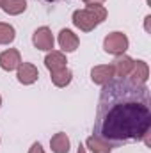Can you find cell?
Listing matches in <instances>:
<instances>
[{"label": "cell", "instance_id": "cell-1", "mask_svg": "<svg viewBox=\"0 0 151 153\" xmlns=\"http://www.w3.org/2000/svg\"><path fill=\"white\" fill-rule=\"evenodd\" d=\"M151 130V98L148 85H137L126 78H112L103 85L94 135L109 144L142 141Z\"/></svg>", "mask_w": 151, "mask_h": 153}, {"label": "cell", "instance_id": "cell-2", "mask_svg": "<svg viewBox=\"0 0 151 153\" xmlns=\"http://www.w3.org/2000/svg\"><path fill=\"white\" fill-rule=\"evenodd\" d=\"M105 20H107V9L105 5H100V4L87 5L85 9H78L73 13V25L76 29H80L82 32L94 30Z\"/></svg>", "mask_w": 151, "mask_h": 153}, {"label": "cell", "instance_id": "cell-3", "mask_svg": "<svg viewBox=\"0 0 151 153\" xmlns=\"http://www.w3.org/2000/svg\"><path fill=\"white\" fill-rule=\"evenodd\" d=\"M128 45L130 41L123 32H110L103 39V50L110 55H123L128 50Z\"/></svg>", "mask_w": 151, "mask_h": 153}, {"label": "cell", "instance_id": "cell-4", "mask_svg": "<svg viewBox=\"0 0 151 153\" xmlns=\"http://www.w3.org/2000/svg\"><path fill=\"white\" fill-rule=\"evenodd\" d=\"M53 43H55V39H53V34H52V30L48 27H39V29L34 30V34H32V45L38 50L50 52L53 48Z\"/></svg>", "mask_w": 151, "mask_h": 153}, {"label": "cell", "instance_id": "cell-5", "mask_svg": "<svg viewBox=\"0 0 151 153\" xmlns=\"http://www.w3.org/2000/svg\"><path fill=\"white\" fill-rule=\"evenodd\" d=\"M16 78H18L20 84H23V85H30V84L38 82L39 71H38V68H36L32 62H21V64L16 68Z\"/></svg>", "mask_w": 151, "mask_h": 153}, {"label": "cell", "instance_id": "cell-6", "mask_svg": "<svg viewBox=\"0 0 151 153\" xmlns=\"http://www.w3.org/2000/svg\"><path fill=\"white\" fill-rule=\"evenodd\" d=\"M21 64V55L16 48H7L0 53V68L4 71H14Z\"/></svg>", "mask_w": 151, "mask_h": 153}, {"label": "cell", "instance_id": "cell-7", "mask_svg": "<svg viewBox=\"0 0 151 153\" xmlns=\"http://www.w3.org/2000/svg\"><path fill=\"white\" fill-rule=\"evenodd\" d=\"M133 59L132 57H128V55H115V59H114V62L110 64L114 70V76H117V78H126V76L130 75V71H132V68H133Z\"/></svg>", "mask_w": 151, "mask_h": 153}, {"label": "cell", "instance_id": "cell-8", "mask_svg": "<svg viewBox=\"0 0 151 153\" xmlns=\"http://www.w3.org/2000/svg\"><path fill=\"white\" fill-rule=\"evenodd\" d=\"M128 76H130V82H133L137 85H146V82L150 78V66H148V62L146 61H135Z\"/></svg>", "mask_w": 151, "mask_h": 153}, {"label": "cell", "instance_id": "cell-9", "mask_svg": "<svg viewBox=\"0 0 151 153\" xmlns=\"http://www.w3.org/2000/svg\"><path fill=\"white\" fill-rule=\"evenodd\" d=\"M114 76V70L110 64H101V66H94L93 70H91V80L96 84V85H105V84H109Z\"/></svg>", "mask_w": 151, "mask_h": 153}, {"label": "cell", "instance_id": "cell-10", "mask_svg": "<svg viewBox=\"0 0 151 153\" xmlns=\"http://www.w3.org/2000/svg\"><path fill=\"white\" fill-rule=\"evenodd\" d=\"M78 45H80V39H78V36H76L73 30L62 29L59 32V46L62 48V52H66V53L75 52L76 48H78Z\"/></svg>", "mask_w": 151, "mask_h": 153}, {"label": "cell", "instance_id": "cell-11", "mask_svg": "<svg viewBox=\"0 0 151 153\" xmlns=\"http://www.w3.org/2000/svg\"><path fill=\"white\" fill-rule=\"evenodd\" d=\"M66 55L62 52H57V50H50L44 57V66L48 68V71H55V70H61V68H66Z\"/></svg>", "mask_w": 151, "mask_h": 153}, {"label": "cell", "instance_id": "cell-12", "mask_svg": "<svg viewBox=\"0 0 151 153\" xmlns=\"http://www.w3.org/2000/svg\"><path fill=\"white\" fill-rule=\"evenodd\" d=\"M50 148H52V152L53 153H70L71 143H70L68 134H64V132H57V134L50 139Z\"/></svg>", "mask_w": 151, "mask_h": 153}, {"label": "cell", "instance_id": "cell-13", "mask_svg": "<svg viewBox=\"0 0 151 153\" xmlns=\"http://www.w3.org/2000/svg\"><path fill=\"white\" fill-rule=\"evenodd\" d=\"M50 78H52V84H53L55 87H66V85L71 84L73 73H71V70L66 66V68H61V70L50 71Z\"/></svg>", "mask_w": 151, "mask_h": 153}, {"label": "cell", "instance_id": "cell-14", "mask_svg": "<svg viewBox=\"0 0 151 153\" xmlns=\"http://www.w3.org/2000/svg\"><path fill=\"white\" fill-rule=\"evenodd\" d=\"M85 148H89L91 153H110L112 152V144H109L107 141H103L98 135H91L85 141Z\"/></svg>", "mask_w": 151, "mask_h": 153}, {"label": "cell", "instance_id": "cell-15", "mask_svg": "<svg viewBox=\"0 0 151 153\" xmlns=\"http://www.w3.org/2000/svg\"><path fill=\"white\" fill-rule=\"evenodd\" d=\"M0 9L5 13V14H11V16H18L21 13L27 11V0H4Z\"/></svg>", "mask_w": 151, "mask_h": 153}, {"label": "cell", "instance_id": "cell-16", "mask_svg": "<svg viewBox=\"0 0 151 153\" xmlns=\"http://www.w3.org/2000/svg\"><path fill=\"white\" fill-rule=\"evenodd\" d=\"M16 38V30L13 25L0 22V45H11Z\"/></svg>", "mask_w": 151, "mask_h": 153}, {"label": "cell", "instance_id": "cell-17", "mask_svg": "<svg viewBox=\"0 0 151 153\" xmlns=\"http://www.w3.org/2000/svg\"><path fill=\"white\" fill-rule=\"evenodd\" d=\"M29 153H44V150H43L41 143H34V144L30 146V150H29Z\"/></svg>", "mask_w": 151, "mask_h": 153}, {"label": "cell", "instance_id": "cell-18", "mask_svg": "<svg viewBox=\"0 0 151 153\" xmlns=\"http://www.w3.org/2000/svg\"><path fill=\"white\" fill-rule=\"evenodd\" d=\"M150 22H151V16H150V14H148V16H146V18H144V29H146V32H151Z\"/></svg>", "mask_w": 151, "mask_h": 153}, {"label": "cell", "instance_id": "cell-19", "mask_svg": "<svg viewBox=\"0 0 151 153\" xmlns=\"http://www.w3.org/2000/svg\"><path fill=\"white\" fill-rule=\"evenodd\" d=\"M103 2H105V0H84L85 5H94V4H100V5H101Z\"/></svg>", "mask_w": 151, "mask_h": 153}, {"label": "cell", "instance_id": "cell-20", "mask_svg": "<svg viewBox=\"0 0 151 153\" xmlns=\"http://www.w3.org/2000/svg\"><path fill=\"white\" fill-rule=\"evenodd\" d=\"M76 153H87L85 146H84V144H80V146H78V150H76Z\"/></svg>", "mask_w": 151, "mask_h": 153}, {"label": "cell", "instance_id": "cell-21", "mask_svg": "<svg viewBox=\"0 0 151 153\" xmlns=\"http://www.w3.org/2000/svg\"><path fill=\"white\" fill-rule=\"evenodd\" d=\"M0 107H2V96H0Z\"/></svg>", "mask_w": 151, "mask_h": 153}, {"label": "cell", "instance_id": "cell-22", "mask_svg": "<svg viewBox=\"0 0 151 153\" xmlns=\"http://www.w3.org/2000/svg\"><path fill=\"white\" fill-rule=\"evenodd\" d=\"M46 2H55V0H46Z\"/></svg>", "mask_w": 151, "mask_h": 153}, {"label": "cell", "instance_id": "cell-23", "mask_svg": "<svg viewBox=\"0 0 151 153\" xmlns=\"http://www.w3.org/2000/svg\"><path fill=\"white\" fill-rule=\"evenodd\" d=\"M2 2H4V0H0V5H2Z\"/></svg>", "mask_w": 151, "mask_h": 153}]
</instances>
